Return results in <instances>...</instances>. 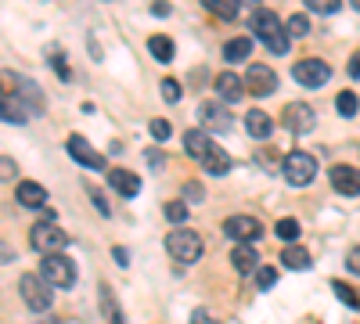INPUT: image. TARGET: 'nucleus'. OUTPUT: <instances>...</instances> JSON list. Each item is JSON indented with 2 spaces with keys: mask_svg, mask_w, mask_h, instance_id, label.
Returning <instances> with one entry per match:
<instances>
[{
  "mask_svg": "<svg viewBox=\"0 0 360 324\" xmlns=\"http://www.w3.org/2000/svg\"><path fill=\"white\" fill-rule=\"evenodd\" d=\"M346 267H349L353 274H360V245H356V249H349V256H346Z\"/></svg>",
  "mask_w": 360,
  "mask_h": 324,
  "instance_id": "36",
  "label": "nucleus"
},
{
  "mask_svg": "<svg viewBox=\"0 0 360 324\" xmlns=\"http://www.w3.org/2000/svg\"><path fill=\"white\" fill-rule=\"evenodd\" d=\"M292 76L303 86H324L328 79H332V69H328V62H321V58H307V62H299L292 69Z\"/></svg>",
  "mask_w": 360,
  "mask_h": 324,
  "instance_id": "9",
  "label": "nucleus"
},
{
  "mask_svg": "<svg viewBox=\"0 0 360 324\" xmlns=\"http://www.w3.org/2000/svg\"><path fill=\"white\" fill-rule=\"evenodd\" d=\"M108 184L123 195V198H134L141 191V176H134L130 169H108Z\"/></svg>",
  "mask_w": 360,
  "mask_h": 324,
  "instance_id": "15",
  "label": "nucleus"
},
{
  "mask_svg": "<svg viewBox=\"0 0 360 324\" xmlns=\"http://www.w3.org/2000/svg\"><path fill=\"white\" fill-rule=\"evenodd\" d=\"M231 263H234L238 274H256V271H259V256H256L252 245H238V249L231 252Z\"/></svg>",
  "mask_w": 360,
  "mask_h": 324,
  "instance_id": "18",
  "label": "nucleus"
},
{
  "mask_svg": "<svg viewBox=\"0 0 360 324\" xmlns=\"http://www.w3.org/2000/svg\"><path fill=\"white\" fill-rule=\"evenodd\" d=\"M148 130H152L155 141H166V137H169V123H166V119H152V127H148Z\"/></svg>",
  "mask_w": 360,
  "mask_h": 324,
  "instance_id": "35",
  "label": "nucleus"
},
{
  "mask_svg": "<svg viewBox=\"0 0 360 324\" xmlns=\"http://www.w3.org/2000/svg\"><path fill=\"white\" fill-rule=\"evenodd\" d=\"M307 33H310V18H307V15H292V18H288V37L303 40Z\"/></svg>",
  "mask_w": 360,
  "mask_h": 324,
  "instance_id": "28",
  "label": "nucleus"
},
{
  "mask_svg": "<svg viewBox=\"0 0 360 324\" xmlns=\"http://www.w3.org/2000/svg\"><path fill=\"white\" fill-rule=\"evenodd\" d=\"M90 195H94V209H98L101 216H108V213H112V209H108V202H105V198H101L98 191H90Z\"/></svg>",
  "mask_w": 360,
  "mask_h": 324,
  "instance_id": "40",
  "label": "nucleus"
},
{
  "mask_svg": "<svg viewBox=\"0 0 360 324\" xmlns=\"http://www.w3.org/2000/svg\"><path fill=\"white\" fill-rule=\"evenodd\" d=\"M242 94H245V79H238L234 72H220V76H217V98H220V101L234 105Z\"/></svg>",
  "mask_w": 360,
  "mask_h": 324,
  "instance_id": "14",
  "label": "nucleus"
},
{
  "mask_svg": "<svg viewBox=\"0 0 360 324\" xmlns=\"http://www.w3.org/2000/svg\"><path fill=\"white\" fill-rule=\"evenodd\" d=\"M202 166H205V173H209V176H224V173L231 169V155L213 144V152H209V155L202 159Z\"/></svg>",
  "mask_w": 360,
  "mask_h": 324,
  "instance_id": "20",
  "label": "nucleus"
},
{
  "mask_svg": "<svg viewBox=\"0 0 360 324\" xmlns=\"http://www.w3.org/2000/svg\"><path fill=\"white\" fill-rule=\"evenodd\" d=\"M249 54H252V40H249V37H234V40H227V47H224L227 62H245Z\"/></svg>",
  "mask_w": 360,
  "mask_h": 324,
  "instance_id": "21",
  "label": "nucleus"
},
{
  "mask_svg": "<svg viewBox=\"0 0 360 324\" xmlns=\"http://www.w3.org/2000/svg\"><path fill=\"white\" fill-rule=\"evenodd\" d=\"M335 105H339V112L346 115V119H349V115H356V94H353V91H342Z\"/></svg>",
  "mask_w": 360,
  "mask_h": 324,
  "instance_id": "31",
  "label": "nucleus"
},
{
  "mask_svg": "<svg viewBox=\"0 0 360 324\" xmlns=\"http://www.w3.org/2000/svg\"><path fill=\"white\" fill-rule=\"evenodd\" d=\"M148 166H162V155L159 152H148Z\"/></svg>",
  "mask_w": 360,
  "mask_h": 324,
  "instance_id": "42",
  "label": "nucleus"
},
{
  "mask_svg": "<svg viewBox=\"0 0 360 324\" xmlns=\"http://www.w3.org/2000/svg\"><path fill=\"white\" fill-rule=\"evenodd\" d=\"M112 256H115V263H119V267H130V252H127L123 245H115V249H112Z\"/></svg>",
  "mask_w": 360,
  "mask_h": 324,
  "instance_id": "39",
  "label": "nucleus"
},
{
  "mask_svg": "<svg viewBox=\"0 0 360 324\" xmlns=\"http://www.w3.org/2000/svg\"><path fill=\"white\" fill-rule=\"evenodd\" d=\"M281 263H285V267H292V271H310V252L299 249V245H288L281 252Z\"/></svg>",
  "mask_w": 360,
  "mask_h": 324,
  "instance_id": "22",
  "label": "nucleus"
},
{
  "mask_svg": "<svg viewBox=\"0 0 360 324\" xmlns=\"http://www.w3.org/2000/svg\"><path fill=\"white\" fill-rule=\"evenodd\" d=\"M281 173L292 188H307L314 176H317V159L307 155V152H288L285 162H281Z\"/></svg>",
  "mask_w": 360,
  "mask_h": 324,
  "instance_id": "3",
  "label": "nucleus"
},
{
  "mask_svg": "<svg viewBox=\"0 0 360 324\" xmlns=\"http://www.w3.org/2000/svg\"><path fill=\"white\" fill-rule=\"evenodd\" d=\"M349 72H353V76H360V54H353V62H349Z\"/></svg>",
  "mask_w": 360,
  "mask_h": 324,
  "instance_id": "43",
  "label": "nucleus"
},
{
  "mask_svg": "<svg viewBox=\"0 0 360 324\" xmlns=\"http://www.w3.org/2000/svg\"><path fill=\"white\" fill-rule=\"evenodd\" d=\"M44 324H65V320H44Z\"/></svg>",
  "mask_w": 360,
  "mask_h": 324,
  "instance_id": "44",
  "label": "nucleus"
},
{
  "mask_svg": "<svg viewBox=\"0 0 360 324\" xmlns=\"http://www.w3.org/2000/svg\"><path fill=\"white\" fill-rule=\"evenodd\" d=\"M65 245H69V234L58 227V223L44 220V223L33 227V249H37V252H44V256H62Z\"/></svg>",
  "mask_w": 360,
  "mask_h": 324,
  "instance_id": "5",
  "label": "nucleus"
},
{
  "mask_svg": "<svg viewBox=\"0 0 360 324\" xmlns=\"http://www.w3.org/2000/svg\"><path fill=\"white\" fill-rule=\"evenodd\" d=\"M65 148H69V155L79 162V166H86V169H105V155L101 152H94V148H90V141L86 137H79V134H72L69 137V144H65Z\"/></svg>",
  "mask_w": 360,
  "mask_h": 324,
  "instance_id": "10",
  "label": "nucleus"
},
{
  "mask_svg": "<svg viewBox=\"0 0 360 324\" xmlns=\"http://www.w3.org/2000/svg\"><path fill=\"white\" fill-rule=\"evenodd\" d=\"M166 220H173V223L188 220V205L184 202H166Z\"/></svg>",
  "mask_w": 360,
  "mask_h": 324,
  "instance_id": "32",
  "label": "nucleus"
},
{
  "mask_svg": "<svg viewBox=\"0 0 360 324\" xmlns=\"http://www.w3.org/2000/svg\"><path fill=\"white\" fill-rule=\"evenodd\" d=\"M307 8H310V11H317V15H335V11H339L335 0H310Z\"/></svg>",
  "mask_w": 360,
  "mask_h": 324,
  "instance_id": "34",
  "label": "nucleus"
},
{
  "mask_svg": "<svg viewBox=\"0 0 360 324\" xmlns=\"http://www.w3.org/2000/svg\"><path fill=\"white\" fill-rule=\"evenodd\" d=\"M205 8L213 11V15H220V18H234V15H238L234 0H205Z\"/></svg>",
  "mask_w": 360,
  "mask_h": 324,
  "instance_id": "26",
  "label": "nucleus"
},
{
  "mask_svg": "<svg viewBox=\"0 0 360 324\" xmlns=\"http://www.w3.org/2000/svg\"><path fill=\"white\" fill-rule=\"evenodd\" d=\"M159 91H162V98H166L169 105H176V101H180V83H176V79H162Z\"/></svg>",
  "mask_w": 360,
  "mask_h": 324,
  "instance_id": "33",
  "label": "nucleus"
},
{
  "mask_svg": "<svg viewBox=\"0 0 360 324\" xmlns=\"http://www.w3.org/2000/svg\"><path fill=\"white\" fill-rule=\"evenodd\" d=\"M166 252L176 259V263H195L202 256V234L188 231V227H176L166 234Z\"/></svg>",
  "mask_w": 360,
  "mask_h": 324,
  "instance_id": "2",
  "label": "nucleus"
},
{
  "mask_svg": "<svg viewBox=\"0 0 360 324\" xmlns=\"http://www.w3.org/2000/svg\"><path fill=\"white\" fill-rule=\"evenodd\" d=\"M249 25H252L256 40H259V44H266L274 54H285V51H288V33H285L281 18H278L274 11H270V8H256V11H252V18H249Z\"/></svg>",
  "mask_w": 360,
  "mask_h": 324,
  "instance_id": "1",
  "label": "nucleus"
},
{
  "mask_svg": "<svg viewBox=\"0 0 360 324\" xmlns=\"http://www.w3.org/2000/svg\"><path fill=\"white\" fill-rule=\"evenodd\" d=\"M184 195H188L191 202H202V184H188V188H184Z\"/></svg>",
  "mask_w": 360,
  "mask_h": 324,
  "instance_id": "41",
  "label": "nucleus"
},
{
  "mask_svg": "<svg viewBox=\"0 0 360 324\" xmlns=\"http://www.w3.org/2000/svg\"><path fill=\"white\" fill-rule=\"evenodd\" d=\"M184 152H188L191 159H205L209 152H213V141H209L205 130H188V134H184Z\"/></svg>",
  "mask_w": 360,
  "mask_h": 324,
  "instance_id": "17",
  "label": "nucleus"
},
{
  "mask_svg": "<svg viewBox=\"0 0 360 324\" xmlns=\"http://www.w3.org/2000/svg\"><path fill=\"white\" fill-rule=\"evenodd\" d=\"M198 119H202V127H205V134L209 130H220V134H227L234 123H231V112L227 108H220L217 101H202V108H198Z\"/></svg>",
  "mask_w": 360,
  "mask_h": 324,
  "instance_id": "12",
  "label": "nucleus"
},
{
  "mask_svg": "<svg viewBox=\"0 0 360 324\" xmlns=\"http://www.w3.org/2000/svg\"><path fill=\"white\" fill-rule=\"evenodd\" d=\"M148 51H152V54H155V62H162V65L173 62V54H176L169 37H152V40H148Z\"/></svg>",
  "mask_w": 360,
  "mask_h": 324,
  "instance_id": "23",
  "label": "nucleus"
},
{
  "mask_svg": "<svg viewBox=\"0 0 360 324\" xmlns=\"http://www.w3.org/2000/svg\"><path fill=\"white\" fill-rule=\"evenodd\" d=\"M18 292H22L25 306H29V310H37V313L51 310V303H54V296H51V285H47L40 274H22Z\"/></svg>",
  "mask_w": 360,
  "mask_h": 324,
  "instance_id": "6",
  "label": "nucleus"
},
{
  "mask_svg": "<svg viewBox=\"0 0 360 324\" xmlns=\"http://www.w3.org/2000/svg\"><path fill=\"white\" fill-rule=\"evenodd\" d=\"M4 123H18V127L25 123V108L11 94H4Z\"/></svg>",
  "mask_w": 360,
  "mask_h": 324,
  "instance_id": "24",
  "label": "nucleus"
},
{
  "mask_svg": "<svg viewBox=\"0 0 360 324\" xmlns=\"http://www.w3.org/2000/svg\"><path fill=\"white\" fill-rule=\"evenodd\" d=\"M245 130L256 137V141H266L270 137V130H274V119H270L266 112H259V108H252L249 115H245Z\"/></svg>",
  "mask_w": 360,
  "mask_h": 324,
  "instance_id": "19",
  "label": "nucleus"
},
{
  "mask_svg": "<svg viewBox=\"0 0 360 324\" xmlns=\"http://www.w3.org/2000/svg\"><path fill=\"white\" fill-rule=\"evenodd\" d=\"M332 292H335V296L346 303V306H353V310H360V296H356V292L346 285V281H332Z\"/></svg>",
  "mask_w": 360,
  "mask_h": 324,
  "instance_id": "25",
  "label": "nucleus"
},
{
  "mask_svg": "<svg viewBox=\"0 0 360 324\" xmlns=\"http://www.w3.org/2000/svg\"><path fill=\"white\" fill-rule=\"evenodd\" d=\"M224 234H231L238 245H252L263 238V223L256 216H231V220H224Z\"/></svg>",
  "mask_w": 360,
  "mask_h": 324,
  "instance_id": "7",
  "label": "nucleus"
},
{
  "mask_svg": "<svg viewBox=\"0 0 360 324\" xmlns=\"http://www.w3.org/2000/svg\"><path fill=\"white\" fill-rule=\"evenodd\" d=\"M353 8H356V11H360V0H353Z\"/></svg>",
  "mask_w": 360,
  "mask_h": 324,
  "instance_id": "45",
  "label": "nucleus"
},
{
  "mask_svg": "<svg viewBox=\"0 0 360 324\" xmlns=\"http://www.w3.org/2000/svg\"><path fill=\"white\" fill-rule=\"evenodd\" d=\"M274 234H278V238H281V242H288V245H292V242L299 238V223H295L292 216H285V220H281V223L274 227Z\"/></svg>",
  "mask_w": 360,
  "mask_h": 324,
  "instance_id": "27",
  "label": "nucleus"
},
{
  "mask_svg": "<svg viewBox=\"0 0 360 324\" xmlns=\"http://www.w3.org/2000/svg\"><path fill=\"white\" fill-rule=\"evenodd\" d=\"M40 278H44L51 288H72V285H76V263H72L65 252H62V256H44Z\"/></svg>",
  "mask_w": 360,
  "mask_h": 324,
  "instance_id": "4",
  "label": "nucleus"
},
{
  "mask_svg": "<svg viewBox=\"0 0 360 324\" xmlns=\"http://www.w3.org/2000/svg\"><path fill=\"white\" fill-rule=\"evenodd\" d=\"M15 195H18V205H25V209H44V202H47V191L33 181H22Z\"/></svg>",
  "mask_w": 360,
  "mask_h": 324,
  "instance_id": "16",
  "label": "nucleus"
},
{
  "mask_svg": "<svg viewBox=\"0 0 360 324\" xmlns=\"http://www.w3.org/2000/svg\"><path fill=\"white\" fill-rule=\"evenodd\" d=\"M54 72L62 76V79H69V65H65V58L58 54V51H54Z\"/></svg>",
  "mask_w": 360,
  "mask_h": 324,
  "instance_id": "38",
  "label": "nucleus"
},
{
  "mask_svg": "<svg viewBox=\"0 0 360 324\" xmlns=\"http://www.w3.org/2000/svg\"><path fill=\"white\" fill-rule=\"evenodd\" d=\"M245 91H249V94H256V98L274 94V91H278V76H274V69L263 65V62L249 65V69H245Z\"/></svg>",
  "mask_w": 360,
  "mask_h": 324,
  "instance_id": "8",
  "label": "nucleus"
},
{
  "mask_svg": "<svg viewBox=\"0 0 360 324\" xmlns=\"http://www.w3.org/2000/svg\"><path fill=\"white\" fill-rule=\"evenodd\" d=\"M191 324H217V320H213V313H209V310H202V306H198V310L191 313Z\"/></svg>",
  "mask_w": 360,
  "mask_h": 324,
  "instance_id": "37",
  "label": "nucleus"
},
{
  "mask_svg": "<svg viewBox=\"0 0 360 324\" xmlns=\"http://www.w3.org/2000/svg\"><path fill=\"white\" fill-rule=\"evenodd\" d=\"M332 188L339 195H360V169L356 166H332Z\"/></svg>",
  "mask_w": 360,
  "mask_h": 324,
  "instance_id": "13",
  "label": "nucleus"
},
{
  "mask_svg": "<svg viewBox=\"0 0 360 324\" xmlns=\"http://www.w3.org/2000/svg\"><path fill=\"white\" fill-rule=\"evenodd\" d=\"M15 86H18V94L33 105V108H44V101H40V94H37V86L29 83V79H15Z\"/></svg>",
  "mask_w": 360,
  "mask_h": 324,
  "instance_id": "29",
  "label": "nucleus"
},
{
  "mask_svg": "<svg viewBox=\"0 0 360 324\" xmlns=\"http://www.w3.org/2000/svg\"><path fill=\"white\" fill-rule=\"evenodd\" d=\"M256 285H259V292H270V288L278 285V271L274 267H259L256 271Z\"/></svg>",
  "mask_w": 360,
  "mask_h": 324,
  "instance_id": "30",
  "label": "nucleus"
},
{
  "mask_svg": "<svg viewBox=\"0 0 360 324\" xmlns=\"http://www.w3.org/2000/svg\"><path fill=\"white\" fill-rule=\"evenodd\" d=\"M285 127L292 130V134H310L314 130V123H317V115H314V108L310 105H303V101H292L288 108H285Z\"/></svg>",
  "mask_w": 360,
  "mask_h": 324,
  "instance_id": "11",
  "label": "nucleus"
}]
</instances>
